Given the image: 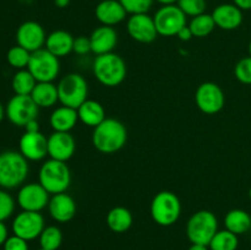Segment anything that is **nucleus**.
<instances>
[{"instance_id": "obj_47", "label": "nucleus", "mask_w": 251, "mask_h": 250, "mask_svg": "<svg viewBox=\"0 0 251 250\" xmlns=\"http://www.w3.org/2000/svg\"><path fill=\"white\" fill-rule=\"evenodd\" d=\"M249 54H250V56H251V41H250V44H249Z\"/></svg>"}, {"instance_id": "obj_20", "label": "nucleus", "mask_w": 251, "mask_h": 250, "mask_svg": "<svg viewBox=\"0 0 251 250\" xmlns=\"http://www.w3.org/2000/svg\"><path fill=\"white\" fill-rule=\"evenodd\" d=\"M216 27L225 31L237 29L243 22V11L234 4H221L215 7L212 14Z\"/></svg>"}, {"instance_id": "obj_27", "label": "nucleus", "mask_w": 251, "mask_h": 250, "mask_svg": "<svg viewBox=\"0 0 251 250\" xmlns=\"http://www.w3.org/2000/svg\"><path fill=\"white\" fill-rule=\"evenodd\" d=\"M225 225L226 229L234 234H244L251 230V216L247 211L234 208L226 215Z\"/></svg>"}, {"instance_id": "obj_37", "label": "nucleus", "mask_w": 251, "mask_h": 250, "mask_svg": "<svg viewBox=\"0 0 251 250\" xmlns=\"http://www.w3.org/2000/svg\"><path fill=\"white\" fill-rule=\"evenodd\" d=\"M4 250H29L28 242L17 235L12 234L6 239V242L2 245Z\"/></svg>"}, {"instance_id": "obj_7", "label": "nucleus", "mask_w": 251, "mask_h": 250, "mask_svg": "<svg viewBox=\"0 0 251 250\" xmlns=\"http://www.w3.org/2000/svg\"><path fill=\"white\" fill-rule=\"evenodd\" d=\"M58 93L61 105L77 109L88 100V83L80 74H68L59 81Z\"/></svg>"}, {"instance_id": "obj_30", "label": "nucleus", "mask_w": 251, "mask_h": 250, "mask_svg": "<svg viewBox=\"0 0 251 250\" xmlns=\"http://www.w3.org/2000/svg\"><path fill=\"white\" fill-rule=\"evenodd\" d=\"M189 27H190L194 37L203 38V37H207L208 34L212 33V31L216 27V24L212 15L201 14L199 16H195L191 19Z\"/></svg>"}, {"instance_id": "obj_11", "label": "nucleus", "mask_w": 251, "mask_h": 250, "mask_svg": "<svg viewBox=\"0 0 251 250\" xmlns=\"http://www.w3.org/2000/svg\"><path fill=\"white\" fill-rule=\"evenodd\" d=\"M12 233L22 239L31 242L39 238L41 233L46 228L44 217L41 212L21 211L15 216L12 221Z\"/></svg>"}, {"instance_id": "obj_24", "label": "nucleus", "mask_w": 251, "mask_h": 250, "mask_svg": "<svg viewBox=\"0 0 251 250\" xmlns=\"http://www.w3.org/2000/svg\"><path fill=\"white\" fill-rule=\"evenodd\" d=\"M78 120L87 126L95 129L105 119V112L100 102L93 100H87L77 108Z\"/></svg>"}, {"instance_id": "obj_48", "label": "nucleus", "mask_w": 251, "mask_h": 250, "mask_svg": "<svg viewBox=\"0 0 251 250\" xmlns=\"http://www.w3.org/2000/svg\"><path fill=\"white\" fill-rule=\"evenodd\" d=\"M249 198H250V201H251V188H250V190H249Z\"/></svg>"}, {"instance_id": "obj_46", "label": "nucleus", "mask_w": 251, "mask_h": 250, "mask_svg": "<svg viewBox=\"0 0 251 250\" xmlns=\"http://www.w3.org/2000/svg\"><path fill=\"white\" fill-rule=\"evenodd\" d=\"M4 117H6V115H5V107L2 105V103L0 102V122L4 119Z\"/></svg>"}, {"instance_id": "obj_1", "label": "nucleus", "mask_w": 251, "mask_h": 250, "mask_svg": "<svg viewBox=\"0 0 251 250\" xmlns=\"http://www.w3.org/2000/svg\"><path fill=\"white\" fill-rule=\"evenodd\" d=\"M127 131L125 125L114 118H105L93 129L92 144L100 153L110 154L125 146Z\"/></svg>"}, {"instance_id": "obj_3", "label": "nucleus", "mask_w": 251, "mask_h": 250, "mask_svg": "<svg viewBox=\"0 0 251 250\" xmlns=\"http://www.w3.org/2000/svg\"><path fill=\"white\" fill-rule=\"evenodd\" d=\"M92 69L98 82L107 87L119 86L125 80L127 73L124 59L113 51L96 56Z\"/></svg>"}, {"instance_id": "obj_25", "label": "nucleus", "mask_w": 251, "mask_h": 250, "mask_svg": "<svg viewBox=\"0 0 251 250\" xmlns=\"http://www.w3.org/2000/svg\"><path fill=\"white\" fill-rule=\"evenodd\" d=\"M31 97L39 108L54 107L59 102L58 86L53 82H37Z\"/></svg>"}, {"instance_id": "obj_45", "label": "nucleus", "mask_w": 251, "mask_h": 250, "mask_svg": "<svg viewBox=\"0 0 251 250\" xmlns=\"http://www.w3.org/2000/svg\"><path fill=\"white\" fill-rule=\"evenodd\" d=\"M154 1L159 2L161 5H173L178 2V0H154Z\"/></svg>"}, {"instance_id": "obj_5", "label": "nucleus", "mask_w": 251, "mask_h": 250, "mask_svg": "<svg viewBox=\"0 0 251 250\" xmlns=\"http://www.w3.org/2000/svg\"><path fill=\"white\" fill-rule=\"evenodd\" d=\"M151 217L162 227L173 225L181 215V202L172 191H159L152 199L150 207Z\"/></svg>"}, {"instance_id": "obj_40", "label": "nucleus", "mask_w": 251, "mask_h": 250, "mask_svg": "<svg viewBox=\"0 0 251 250\" xmlns=\"http://www.w3.org/2000/svg\"><path fill=\"white\" fill-rule=\"evenodd\" d=\"M9 237V229H7L6 225L4 222H0V247L4 245V243L6 242V239Z\"/></svg>"}, {"instance_id": "obj_4", "label": "nucleus", "mask_w": 251, "mask_h": 250, "mask_svg": "<svg viewBox=\"0 0 251 250\" xmlns=\"http://www.w3.org/2000/svg\"><path fill=\"white\" fill-rule=\"evenodd\" d=\"M38 180L51 195L65 193L71 184V172L65 162L50 158L42 164Z\"/></svg>"}, {"instance_id": "obj_18", "label": "nucleus", "mask_w": 251, "mask_h": 250, "mask_svg": "<svg viewBox=\"0 0 251 250\" xmlns=\"http://www.w3.org/2000/svg\"><path fill=\"white\" fill-rule=\"evenodd\" d=\"M50 217L59 223H66L74 218L76 213V202L66 193L55 194L50 198L48 203Z\"/></svg>"}, {"instance_id": "obj_31", "label": "nucleus", "mask_w": 251, "mask_h": 250, "mask_svg": "<svg viewBox=\"0 0 251 250\" xmlns=\"http://www.w3.org/2000/svg\"><path fill=\"white\" fill-rule=\"evenodd\" d=\"M39 245L44 250H58L63 243V233L56 225H48L39 235Z\"/></svg>"}, {"instance_id": "obj_28", "label": "nucleus", "mask_w": 251, "mask_h": 250, "mask_svg": "<svg viewBox=\"0 0 251 250\" xmlns=\"http://www.w3.org/2000/svg\"><path fill=\"white\" fill-rule=\"evenodd\" d=\"M36 78L29 73L28 69L17 70L11 81V86L15 95L20 96H31L32 91L36 87Z\"/></svg>"}, {"instance_id": "obj_6", "label": "nucleus", "mask_w": 251, "mask_h": 250, "mask_svg": "<svg viewBox=\"0 0 251 250\" xmlns=\"http://www.w3.org/2000/svg\"><path fill=\"white\" fill-rule=\"evenodd\" d=\"M218 232V221L215 213L201 210L194 213L186 223V235L191 244L207 245Z\"/></svg>"}, {"instance_id": "obj_44", "label": "nucleus", "mask_w": 251, "mask_h": 250, "mask_svg": "<svg viewBox=\"0 0 251 250\" xmlns=\"http://www.w3.org/2000/svg\"><path fill=\"white\" fill-rule=\"evenodd\" d=\"M188 250H210V248L202 244H191V247Z\"/></svg>"}, {"instance_id": "obj_43", "label": "nucleus", "mask_w": 251, "mask_h": 250, "mask_svg": "<svg viewBox=\"0 0 251 250\" xmlns=\"http://www.w3.org/2000/svg\"><path fill=\"white\" fill-rule=\"evenodd\" d=\"M54 4H55L56 7L64 9V7H66L70 4V0H54Z\"/></svg>"}, {"instance_id": "obj_2", "label": "nucleus", "mask_w": 251, "mask_h": 250, "mask_svg": "<svg viewBox=\"0 0 251 250\" xmlns=\"http://www.w3.org/2000/svg\"><path fill=\"white\" fill-rule=\"evenodd\" d=\"M28 161L20 151H4L0 153V184L4 189L22 186L28 175Z\"/></svg>"}, {"instance_id": "obj_8", "label": "nucleus", "mask_w": 251, "mask_h": 250, "mask_svg": "<svg viewBox=\"0 0 251 250\" xmlns=\"http://www.w3.org/2000/svg\"><path fill=\"white\" fill-rule=\"evenodd\" d=\"M27 69L37 82H53L60 73V61L50 51L42 48L31 54Z\"/></svg>"}, {"instance_id": "obj_33", "label": "nucleus", "mask_w": 251, "mask_h": 250, "mask_svg": "<svg viewBox=\"0 0 251 250\" xmlns=\"http://www.w3.org/2000/svg\"><path fill=\"white\" fill-rule=\"evenodd\" d=\"M178 6L186 16L195 17L205 14L206 0H178Z\"/></svg>"}, {"instance_id": "obj_32", "label": "nucleus", "mask_w": 251, "mask_h": 250, "mask_svg": "<svg viewBox=\"0 0 251 250\" xmlns=\"http://www.w3.org/2000/svg\"><path fill=\"white\" fill-rule=\"evenodd\" d=\"M31 54V51H28L27 49L20 46H15L7 51L6 60L10 66L17 69V70H22V69H27V66H28Z\"/></svg>"}, {"instance_id": "obj_26", "label": "nucleus", "mask_w": 251, "mask_h": 250, "mask_svg": "<svg viewBox=\"0 0 251 250\" xmlns=\"http://www.w3.org/2000/svg\"><path fill=\"white\" fill-rule=\"evenodd\" d=\"M107 225L112 232L114 233H124L130 229L132 225V213L130 210L123 206H117L113 207L109 212L107 213Z\"/></svg>"}, {"instance_id": "obj_13", "label": "nucleus", "mask_w": 251, "mask_h": 250, "mask_svg": "<svg viewBox=\"0 0 251 250\" xmlns=\"http://www.w3.org/2000/svg\"><path fill=\"white\" fill-rule=\"evenodd\" d=\"M49 195L50 194L39 183H28L20 186L16 202L19 203L22 211L41 212L42 210L48 207L49 200H50Z\"/></svg>"}, {"instance_id": "obj_14", "label": "nucleus", "mask_w": 251, "mask_h": 250, "mask_svg": "<svg viewBox=\"0 0 251 250\" xmlns=\"http://www.w3.org/2000/svg\"><path fill=\"white\" fill-rule=\"evenodd\" d=\"M47 34L41 24L36 21H26L19 26L16 31L17 46L28 51L39 50L46 46Z\"/></svg>"}, {"instance_id": "obj_41", "label": "nucleus", "mask_w": 251, "mask_h": 250, "mask_svg": "<svg viewBox=\"0 0 251 250\" xmlns=\"http://www.w3.org/2000/svg\"><path fill=\"white\" fill-rule=\"evenodd\" d=\"M233 4L237 5L242 11L251 10V0H233Z\"/></svg>"}, {"instance_id": "obj_29", "label": "nucleus", "mask_w": 251, "mask_h": 250, "mask_svg": "<svg viewBox=\"0 0 251 250\" xmlns=\"http://www.w3.org/2000/svg\"><path fill=\"white\" fill-rule=\"evenodd\" d=\"M239 245L238 235L227 229L218 230L208 244L210 250H237Z\"/></svg>"}, {"instance_id": "obj_15", "label": "nucleus", "mask_w": 251, "mask_h": 250, "mask_svg": "<svg viewBox=\"0 0 251 250\" xmlns=\"http://www.w3.org/2000/svg\"><path fill=\"white\" fill-rule=\"evenodd\" d=\"M127 33L139 43H151L158 36L153 17L149 14L131 15L126 24Z\"/></svg>"}, {"instance_id": "obj_38", "label": "nucleus", "mask_w": 251, "mask_h": 250, "mask_svg": "<svg viewBox=\"0 0 251 250\" xmlns=\"http://www.w3.org/2000/svg\"><path fill=\"white\" fill-rule=\"evenodd\" d=\"M73 51H75V53L78 54V55H85V54L90 53L91 51L90 37L80 36L77 37V38H75V41H74Z\"/></svg>"}, {"instance_id": "obj_16", "label": "nucleus", "mask_w": 251, "mask_h": 250, "mask_svg": "<svg viewBox=\"0 0 251 250\" xmlns=\"http://www.w3.org/2000/svg\"><path fill=\"white\" fill-rule=\"evenodd\" d=\"M19 147L27 161H41L48 154V139L41 131H25L19 141Z\"/></svg>"}, {"instance_id": "obj_39", "label": "nucleus", "mask_w": 251, "mask_h": 250, "mask_svg": "<svg viewBox=\"0 0 251 250\" xmlns=\"http://www.w3.org/2000/svg\"><path fill=\"white\" fill-rule=\"evenodd\" d=\"M176 37H178V38L180 39V41L188 42V41H190L191 38H193L194 34H193V32H191L190 27H189L188 25H186V26H184L183 28H181L180 31L178 32V34H176Z\"/></svg>"}, {"instance_id": "obj_17", "label": "nucleus", "mask_w": 251, "mask_h": 250, "mask_svg": "<svg viewBox=\"0 0 251 250\" xmlns=\"http://www.w3.org/2000/svg\"><path fill=\"white\" fill-rule=\"evenodd\" d=\"M76 142L70 132L54 131L48 137V154L51 159L66 162L74 156Z\"/></svg>"}, {"instance_id": "obj_36", "label": "nucleus", "mask_w": 251, "mask_h": 250, "mask_svg": "<svg viewBox=\"0 0 251 250\" xmlns=\"http://www.w3.org/2000/svg\"><path fill=\"white\" fill-rule=\"evenodd\" d=\"M234 75L239 82L251 85V56L240 59L234 68Z\"/></svg>"}, {"instance_id": "obj_23", "label": "nucleus", "mask_w": 251, "mask_h": 250, "mask_svg": "<svg viewBox=\"0 0 251 250\" xmlns=\"http://www.w3.org/2000/svg\"><path fill=\"white\" fill-rule=\"evenodd\" d=\"M77 109L66 107V105L55 108L49 118V123L54 131L60 132H70V130H73L77 124Z\"/></svg>"}, {"instance_id": "obj_22", "label": "nucleus", "mask_w": 251, "mask_h": 250, "mask_svg": "<svg viewBox=\"0 0 251 250\" xmlns=\"http://www.w3.org/2000/svg\"><path fill=\"white\" fill-rule=\"evenodd\" d=\"M74 41L75 38L73 34L64 29H56L47 36L46 49L50 51L56 58H64L69 55L74 49Z\"/></svg>"}, {"instance_id": "obj_9", "label": "nucleus", "mask_w": 251, "mask_h": 250, "mask_svg": "<svg viewBox=\"0 0 251 250\" xmlns=\"http://www.w3.org/2000/svg\"><path fill=\"white\" fill-rule=\"evenodd\" d=\"M154 25L159 36L173 37L186 26V15L178 5H162L153 16Z\"/></svg>"}, {"instance_id": "obj_49", "label": "nucleus", "mask_w": 251, "mask_h": 250, "mask_svg": "<svg viewBox=\"0 0 251 250\" xmlns=\"http://www.w3.org/2000/svg\"><path fill=\"white\" fill-rule=\"evenodd\" d=\"M0 188H1V184H0Z\"/></svg>"}, {"instance_id": "obj_34", "label": "nucleus", "mask_w": 251, "mask_h": 250, "mask_svg": "<svg viewBox=\"0 0 251 250\" xmlns=\"http://www.w3.org/2000/svg\"><path fill=\"white\" fill-rule=\"evenodd\" d=\"M15 206L14 198L7 191L0 189V222H5L14 215Z\"/></svg>"}, {"instance_id": "obj_10", "label": "nucleus", "mask_w": 251, "mask_h": 250, "mask_svg": "<svg viewBox=\"0 0 251 250\" xmlns=\"http://www.w3.org/2000/svg\"><path fill=\"white\" fill-rule=\"evenodd\" d=\"M39 107L31 96L15 95L5 107V115L11 124L25 127L27 123L38 118Z\"/></svg>"}, {"instance_id": "obj_35", "label": "nucleus", "mask_w": 251, "mask_h": 250, "mask_svg": "<svg viewBox=\"0 0 251 250\" xmlns=\"http://www.w3.org/2000/svg\"><path fill=\"white\" fill-rule=\"evenodd\" d=\"M127 14H147L154 0H119Z\"/></svg>"}, {"instance_id": "obj_12", "label": "nucleus", "mask_w": 251, "mask_h": 250, "mask_svg": "<svg viewBox=\"0 0 251 250\" xmlns=\"http://www.w3.org/2000/svg\"><path fill=\"white\" fill-rule=\"evenodd\" d=\"M195 102L199 109L205 114H216L225 107V92L217 83L203 82L196 90Z\"/></svg>"}, {"instance_id": "obj_19", "label": "nucleus", "mask_w": 251, "mask_h": 250, "mask_svg": "<svg viewBox=\"0 0 251 250\" xmlns=\"http://www.w3.org/2000/svg\"><path fill=\"white\" fill-rule=\"evenodd\" d=\"M126 14V10L124 9L119 0H102L98 2L95 10L96 19L103 26L110 27L124 21Z\"/></svg>"}, {"instance_id": "obj_21", "label": "nucleus", "mask_w": 251, "mask_h": 250, "mask_svg": "<svg viewBox=\"0 0 251 250\" xmlns=\"http://www.w3.org/2000/svg\"><path fill=\"white\" fill-rule=\"evenodd\" d=\"M91 51L96 55L112 53L117 47L118 33L113 27L100 26L91 33Z\"/></svg>"}, {"instance_id": "obj_50", "label": "nucleus", "mask_w": 251, "mask_h": 250, "mask_svg": "<svg viewBox=\"0 0 251 250\" xmlns=\"http://www.w3.org/2000/svg\"><path fill=\"white\" fill-rule=\"evenodd\" d=\"M38 250H44V249H38Z\"/></svg>"}, {"instance_id": "obj_42", "label": "nucleus", "mask_w": 251, "mask_h": 250, "mask_svg": "<svg viewBox=\"0 0 251 250\" xmlns=\"http://www.w3.org/2000/svg\"><path fill=\"white\" fill-rule=\"evenodd\" d=\"M25 131L27 132H37L39 131V123L38 120L34 119V120H31L29 123H27L26 125H25Z\"/></svg>"}]
</instances>
